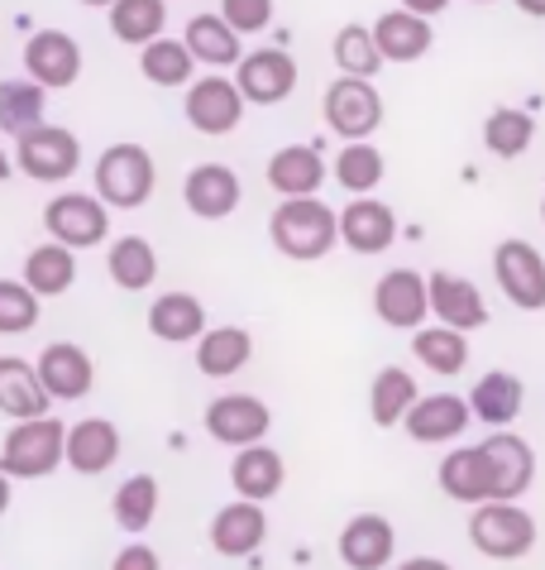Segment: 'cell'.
<instances>
[{"label":"cell","mask_w":545,"mask_h":570,"mask_svg":"<svg viewBox=\"0 0 545 570\" xmlns=\"http://www.w3.org/2000/svg\"><path fill=\"white\" fill-rule=\"evenodd\" d=\"M235 87L249 106H278L297 91V58L283 53V49L245 53L235 68Z\"/></svg>","instance_id":"12"},{"label":"cell","mask_w":545,"mask_h":570,"mask_svg":"<svg viewBox=\"0 0 545 570\" xmlns=\"http://www.w3.org/2000/svg\"><path fill=\"white\" fill-rule=\"evenodd\" d=\"M110 570H164V561H158V551L153 547H143V542H130L116 557V566Z\"/></svg>","instance_id":"45"},{"label":"cell","mask_w":545,"mask_h":570,"mask_svg":"<svg viewBox=\"0 0 545 570\" xmlns=\"http://www.w3.org/2000/svg\"><path fill=\"white\" fill-rule=\"evenodd\" d=\"M326 178H330V168H326V158H320L316 145H283L268 158V187L283 202L287 197H320Z\"/></svg>","instance_id":"21"},{"label":"cell","mask_w":545,"mask_h":570,"mask_svg":"<svg viewBox=\"0 0 545 570\" xmlns=\"http://www.w3.org/2000/svg\"><path fill=\"white\" fill-rule=\"evenodd\" d=\"M120 461V432L106 417H82L68 426V465L77 474H106Z\"/></svg>","instance_id":"28"},{"label":"cell","mask_w":545,"mask_h":570,"mask_svg":"<svg viewBox=\"0 0 545 570\" xmlns=\"http://www.w3.org/2000/svg\"><path fill=\"white\" fill-rule=\"evenodd\" d=\"M48 407H53V399H48L34 360L0 355V413L10 422H29V417H48Z\"/></svg>","instance_id":"22"},{"label":"cell","mask_w":545,"mask_h":570,"mask_svg":"<svg viewBox=\"0 0 545 570\" xmlns=\"http://www.w3.org/2000/svg\"><path fill=\"white\" fill-rule=\"evenodd\" d=\"M43 230H48V240H58V245H68V249L106 245V235H110V207L96 193H58L43 207Z\"/></svg>","instance_id":"7"},{"label":"cell","mask_w":545,"mask_h":570,"mask_svg":"<svg viewBox=\"0 0 545 570\" xmlns=\"http://www.w3.org/2000/svg\"><path fill=\"white\" fill-rule=\"evenodd\" d=\"M320 116H326L330 135H340L345 145H355V139L378 135L383 97H378L374 82H364V77H335L326 87V97H320Z\"/></svg>","instance_id":"5"},{"label":"cell","mask_w":545,"mask_h":570,"mask_svg":"<svg viewBox=\"0 0 545 570\" xmlns=\"http://www.w3.org/2000/svg\"><path fill=\"white\" fill-rule=\"evenodd\" d=\"M493 278L517 312H545V255L532 240H503L493 249Z\"/></svg>","instance_id":"9"},{"label":"cell","mask_w":545,"mask_h":570,"mask_svg":"<svg viewBox=\"0 0 545 570\" xmlns=\"http://www.w3.org/2000/svg\"><path fill=\"white\" fill-rule=\"evenodd\" d=\"M268 235L283 259L316 264L340 240V212H330L320 197H287V202H278V212H272Z\"/></svg>","instance_id":"1"},{"label":"cell","mask_w":545,"mask_h":570,"mask_svg":"<svg viewBox=\"0 0 545 570\" xmlns=\"http://www.w3.org/2000/svg\"><path fill=\"white\" fill-rule=\"evenodd\" d=\"M164 29H168V0H116L110 6V35L120 43L143 49V43L164 39Z\"/></svg>","instance_id":"38"},{"label":"cell","mask_w":545,"mask_h":570,"mask_svg":"<svg viewBox=\"0 0 545 570\" xmlns=\"http://www.w3.org/2000/svg\"><path fill=\"white\" fill-rule=\"evenodd\" d=\"M536 518L512 499H493V503H478L474 518H469V542L478 557L488 561H522L536 551Z\"/></svg>","instance_id":"4"},{"label":"cell","mask_w":545,"mask_h":570,"mask_svg":"<svg viewBox=\"0 0 545 570\" xmlns=\"http://www.w3.org/2000/svg\"><path fill=\"white\" fill-rule=\"evenodd\" d=\"M24 77L39 82L43 91H62L82 77V49L62 29H39L24 39Z\"/></svg>","instance_id":"11"},{"label":"cell","mask_w":545,"mask_h":570,"mask_svg":"<svg viewBox=\"0 0 545 570\" xmlns=\"http://www.w3.org/2000/svg\"><path fill=\"white\" fill-rule=\"evenodd\" d=\"M397 557V528L383 513H359L340 528V561L349 570H383Z\"/></svg>","instance_id":"20"},{"label":"cell","mask_w":545,"mask_h":570,"mask_svg":"<svg viewBox=\"0 0 545 570\" xmlns=\"http://www.w3.org/2000/svg\"><path fill=\"white\" fill-rule=\"evenodd\" d=\"M374 43L383 62H416L430 53V43H436V29H430V20H422V14L412 10H388L374 20Z\"/></svg>","instance_id":"26"},{"label":"cell","mask_w":545,"mask_h":570,"mask_svg":"<svg viewBox=\"0 0 545 570\" xmlns=\"http://www.w3.org/2000/svg\"><path fill=\"white\" fill-rule=\"evenodd\" d=\"M330 58H335V68H340V77H364V82H374L378 68H383V53L374 43V24H345L330 43Z\"/></svg>","instance_id":"39"},{"label":"cell","mask_w":545,"mask_h":570,"mask_svg":"<svg viewBox=\"0 0 545 570\" xmlns=\"http://www.w3.org/2000/svg\"><path fill=\"white\" fill-rule=\"evenodd\" d=\"M426 288H430V316H436L440 326H455L464 336L488 326V297L474 288V278L436 268V274H426Z\"/></svg>","instance_id":"15"},{"label":"cell","mask_w":545,"mask_h":570,"mask_svg":"<svg viewBox=\"0 0 545 570\" xmlns=\"http://www.w3.org/2000/svg\"><path fill=\"white\" fill-rule=\"evenodd\" d=\"M469 399L459 393H422L412 403V413L403 417V432L416 441V446H445V441H459L469 432Z\"/></svg>","instance_id":"13"},{"label":"cell","mask_w":545,"mask_h":570,"mask_svg":"<svg viewBox=\"0 0 545 570\" xmlns=\"http://www.w3.org/2000/svg\"><path fill=\"white\" fill-rule=\"evenodd\" d=\"M43 87L29 82V77H20V82H0V130L6 135H29L34 125H43Z\"/></svg>","instance_id":"41"},{"label":"cell","mask_w":545,"mask_h":570,"mask_svg":"<svg viewBox=\"0 0 545 570\" xmlns=\"http://www.w3.org/2000/svg\"><path fill=\"white\" fill-rule=\"evenodd\" d=\"M436 480H440V494L455 499V503H469V509L493 503V480H488V461H484V446H478V441L474 446H455L445 455Z\"/></svg>","instance_id":"25"},{"label":"cell","mask_w":545,"mask_h":570,"mask_svg":"<svg viewBox=\"0 0 545 570\" xmlns=\"http://www.w3.org/2000/svg\"><path fill=\"white\" fill-rule=\"evenodd\" d=\"M522 14H532V20H545V0H512Z\"/></svg>","instance_id":"48"},{"label":"cell","mask_w":545,"mask_h":570,"mask_svg":"<svg viewBox=\"0 0 545 570\" xmlns=\"http://www.w3.org/2000/svg\"><path fill=\"white\" fill-rule=\"evenodd\" d=\"M412 355L416 364H426L430 374H440V379H455L464 374V364H469V336L455 326H422V331H412Z\"/></svg>","instance_id":"35"},{"label":"cell","mask_w":545,"mask_h":570,"mask_svg":"<svg viewBox=\"0 0 545 570\" xmlns=\"http://www.w3.org/2000/svg\"><path fill=\"white\" fill-rule=\"evenodd\" d=\"M416 399H422L416 374L403 370V364H388V370H378L374 384H368V417L378 426H403V417L412 413Z\"/></svg>","instance_id":"34"},{"label":"cell","mask_w":545,"mask_h":570,"mask_svg":"<svg viewBox=\"0 0 545 570\" xmlns=\"http://www.w3.org/2000/svg\"><path fill=\"white\" fill-rule=\"evenodd\" d=\"M182 197H187V212L201 216V220H226L235 216L239 197H245V187H239V173L230 164H197L187 173L182 183Z\"/></svg>","instance_id":"19"},{"label":"cell","mask_w":545,"mask_h":570,"mask_svg":"<svg viewBox=\"0 0 545 570\" xmlns=\"http://www.w3.org/2000/svg\"><path fill=\"white\" fill-rule=\"evenodd\" d=\"M283 480H287V465H283V455L272 451V446H245V451H235V461H230V484H235V494L239 499H249V503H268V499H278L283 494Z\"/></svg>","instance_id":"27"},{"label":"cell","mask_w":545,"mask_h":570,"mask_svg":"<svg viewBox=\"0 0 545 570\" xmlns=\"http://www.w3.org/2000/svg\"><path fill=\"white\" fill-rule=\"evenodd\" d=\"M58 465H68V426L53 413L14 422L0 441V470L10 480H48Z\"/></svg>","instance_id":"2"},{"label":"cell","mask_w":545,"mask_h":570,"mask_svg":"<svg viewBox=\"0 0 545 570\" xmlns=\"http://www.w3.org/2000/svg\"><path fill=\"white\" fill-rule=\"evenodd\" d=\"M6 509H10V474L0 470V518H6Z\"/></svg>","instance_id":"49"},{"label":"cell","mask_w":545,"mask_h":570,"mask_svg":"<svg viewBox=\"0 0 545 570\" xmlns=\"http://www.w3.org/2000/svg\"><path fill=\"white\" fill-rule=\"evenodd\" d=\"M10 173H14V158H10L6 149H0V183H10Z\"/></svg>","instance_id":"50"},{"label":"cell","mask_w":545,"mask_h":570,"mask_svg":"<svg viewBox=\"0 0 545 570\" xmlns=\"http://www.w3.org/2000/svg\"><path fill=\"white\" fill-rule=\"evenodd\" d=\"M254 355V336L245 326H206L197 341V370L206 379H230L249 364Z\"/></svg>","instance_id":"30"},{"label":"cell","mask_w":545,"mask_h":570,"mask_svg":"<svg viewBox=\"0 0 545 570\" xmlns=\"http://www.w3.org/2000/svg\"><path fill=\"white\" fill-rule=\"evenodd\" d=\"M484 446V461H488V480H493V499H512L517 503L526 489L536 484V451L532 441H522L517 432H493Z\"/></svg>","instance_id":"16"},{"label":"cell","mask_w":545,"mask_h":570,"mask_svg":"<svg viewBox=\"0 0 545 570\" xmlns=\"http://www.w3.org/2000/svg\"><path fill=\"white\" fill-rule=\"evenodd\" d=\"M39 303L43 297L24 278H0V336H24L39 326Z\"/></svg>","instance_id":"43"},{"label":"cell","mask_w":545,"mask_h":570,"mask_svg":"<svg viewBox=\"0 0 545 570\" xmlns=\"http://www.w3.org/2000/svg\"><path fill=\"white\" fill-rule=\"evenodd\" d=\"M220 20H226L239 39L264 35L272 24V0H220Z\"/></svg>","instance_id":"44"},{"label":"cell","mask_w":545,"mask_h":570,"mask_svg":"<svg viewBox=\"0 0 545 570\" xmlns=\"http://www.w3.org/2000/svg\"><path fill=\"white\" fill-rule=\"evenodd\" d=\"M149 331H153L158 341H168V345L201 341V331H206V307H201V297H191V293H164V297H153V307H149Z\"/></svg>","instance_id":"32"},{"label":"cell","mask_w":545,"mask_h":570,"mask_svg":"<svg viewBox=\"0 0 545 570\" xmlns=\"http://www.w3.org/2000/svg\"><path fill=\"white\" fill-rule=\"evenodd\" d=\"M245 97H239V87H235V77H226V72H206V77H197V82L187 87V97H182V116H187V125L197 135H211V139H220V135H230L239 120H245Z\"/></svg>","instance_id":"8"},{"label":"cell","mask_w":545,"mask_h":570,"mask_svg":"<svg viewBox=\"0 0 545 570\" xmlns=\"http://www.w3.org/2000/svg\"><path fill=\"white\" fill-rule=\"evenodd\" d=\"M541 220H545V197H541Z\"/></svg>","instance_id":"53"},{"label":"cell","mask_w":545,"mask_h":570,"mask_svg":"<svg viewBox=\"0 0 545 570\" xmlns=\"http://www.w3.org/2000/svg\"><path fill=\"white\" fill-rule=\"evenodd\" d=\"M522 407H526V384H522V379L512 374V370H488V374L474 384V393H469L474 422L493 426V432H503V426L517 422Z\"/></svg>","instance_id":"24"},{"label":"cell","mask_w":545,"mask_h":570,"mask_svg":"<svg viewBox=\"0 0 545 570\" xmlns=\"http://www.w3.org/2000/svg\"><path fill=\"white\" fill-rule=\"evenodd\" d=\"M474 6H493V0H474Z\"/></svg>","instance_id":"52"},{"label":"cell","mask_w":545,"mask_h":570,"mask_svg":"<svg viewBox=\"0 0 545 570\" xmlns=\"http://www.w3.org/2000/svg\"><path fill=\"white\" fill-rule=\"evenodd\" d=\"M116 522L125 532H149V522L158 518V480L153 474H130L120 489H116Z\"/></svg>","instance_id":"42"},{"label":"cell","mask_w":545,"mask_h":570,"mask_svg":"<svg viewBox=\"0 0 545 570\" xmlns=\"http://www.w3.org/2000/svg\"><path fill=\"white\" fill-rule=\"evenodd\" d=\"M91 183H96V197H101L110 212H135L158 187L153 154L143 145H130V139H125V145H110L101 158H96Z\"/></svg>","instance_id":"3"},{"label":"cell","mask_w":545,"mask_h":570,"mask_svg":"<svg viewBox=\"0 0 545 570\" xmlns=\"http://www.w3.org/2000/svg\"><path fill=\"white\" fill-rule=\"evenodd\" d=\"M106 274L125 293L153 288V278H158V249L143 240V235H120V240H110V249H106Z\"/></svg>","instance_id":"31"},{"label":"cell","mask_w":545,"mask_h":570,"mask_svg":"<svg viewBox=\"0 0 545 570\" xmlns=\"http://www.w3.org/2000/svg\"><path fill=\"white\" fill-rule=\"evenodd\" d=\"M397 240V212L378 197H349L340 207V245L355 255H383Z\"/></svg>","instance_id":"18"},{"label":"cell","mask_w":545,"mask_h":570,"mask_svg":"<svg viewBox=\"0 0 545 570\" xmlns=\"http://www.w3.org/2000/svg\"><path fill=\"white\" fill-rule=\"evenodd\" d=\"M139 72H143V82H153V87H191L197 82V58L187 53V43L182 39H153V43H143L139 49Z\"/></svg>","instance_id":"37"},{"label":"cell","mask_w":545,"mask_h":570,"mask_svg":"<svg viewBox=\"0 0 545 570\" xmlns=\"http://www.w3.org/2000/svg\"><path fill=\"white\" fill-rule=\"evenodd\" d=\"M532 139H536V120L517 106H498L484 120V149L493 158H522L526 149H532Z\"/></svg>","instance_id":"40"},{"label":"cell","mask_w":545,"mask_h":570,"mask_svg":"<svg viewBox=\"0 0 545 570\" xmlns=\"http://www.w3.org/2000/svg\"><path fill=\"white\" fill-rule=\"evenodd\" d=\"M330 178L340 183L349 197H374L378 183L388 178V158H383V149L374 145V139H355V145H345L340 154H335Z\"/></svg>","instance_id":"33"},{"label":"cell","mask_w":545,"mask_h":570,"mask_svg":"<svg viewBox=\"0 0 545 570\" xmlns=\"http://www.w3.org/2000/svg\"><path fill=\"white\" fill-rule=\"evenodd\" d=\"M374 312H378V322L393 331H422L430 316L426 274H416V268H388V274L374 283Z\"/></svg>","instance_id":"10"},{"label":"cell","mask_w":545,"mask_h":570,"mask_svg":"<svg viewBox=\"0 0 545 570\" xmlns=\"http://www.w3.org/2000/svg\"><path fill=\"white\" fill-rule=\"evenodd\" d=\"M264 542H268L264 503L235 499V503H226V509L211 518V547H216V557H254Z\"/></svg>","instance_id":"23"},{"label":"cell","mask_w":545,"mask_h":570,"mask_svg":"<svg viewBox=\"0 0 545 570\" xmlns=\"http://www.w3.org/2000/svg\"><path fill=\"white\" fill-rule=\"evenodd\" d=\"M14 168L34 183H68L82 168V139L62 125H34L14 139Z\"/></svg>","instance_id":"6"},{"label":"cell","mask_w":545,"mask_h":570,"mask_svg":"<svg viewBox=\"0 0 545 570\" xmlns=\"http://www.w3.org/2000/svg\"><path fill=\"white\" fill-rule=\"evenodd\" d=\"M397 6L412 10V14H422V20H436V14L450 10V0H397Z\"/></svg>","instance_id":"46"},{"label":"cell","mask_w":545,"mask_h":570,"mask_svg":"<svg viewBox=\"0 0 545 570\" xmlns=\"http://www.w3.org/2000/svg\"><path fill=\"white\" fill-rule=\"evenodd\" d=\"M182 43H187V53L197 62H206L211 72L239 68V58H245V43H239V35L220 20V14H191Z\"/></svg>","instance_id":"29"},{"label":"cell","mask_w":545,"mask_h":570,"mask_svg":"<svg viewBox=\"0 0 545 570\" xmlns=\"http://www.w3.org/2000/svg\"><path fill=\"white\" fill-rule=\"evenodd\" d=\"M397 570H455V566L440 561V557H412V561H403Z\"/></svg>","instance_id":"47"},{"label":"cell","mask_w":545,"mask_h":570,"mask_svg":"<svg viewBox=\"0 0 545 570\" xmlns=\"http://www.w3.org/2000/svg\"><path fill=\"white\" fill-rule=\"evenodd\" d=\"M34 370H39V379H43V389H48V399H53V403H77V399H87L91 384H96L91 355L82 351V345H72V341L43 345V355L34 360Z\"/></svg>","instance_id":"17"},{"label":"cell","mask_w":545,"mask_h":570,"mask_svg":"<svg viewBox=\"0 0 545 570\" xmlns=\"http://www.w3.org/2000/svg\"><path fill=\"white\" fill-rule=\"evenodd\" d=\"M272 426V413L268 403H259L254 393H226V399H216L211 407H206V432H211V441H220V446H259V441L268 436Z\"/></svg>","instance_id":"14"},{"label":"cell","mask_w":545,"mask_h":570,"mask_svg":"<svg viewBox=\"0 0 545 570\" xmlns=\"http://www.w3.org/2000/svg\"><path fill=\"white\" fill-rule=\"evenodd\" d=\"M82 6H91V10H110L116 0H82Z\"/></svg>","instance_id":"51"},{"label":"cell","mask_w":545,"mask_h":570,"mask_svg":"<svg viewBox=\"0 0 545 570\" xmlns=\"http://www.w3.org/2000/svg\"><path fill=\"white\" fill-rule=\"evenodd\" d=\"M24 283L34 288L39 297H62L77 283V249L48 240V245H34L24 255Z\"/></svg>","instance_id":"36"}]
</instances>
